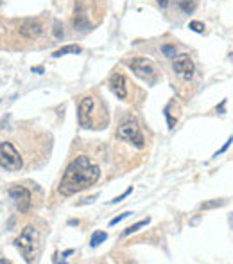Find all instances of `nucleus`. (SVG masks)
<instances>
[{"label": "nucleus", "instance_id": "obj_1", "mask_svg": "<svg viewBox=\"0 0 233 264\" xmlns=\"http://www.w3.org/2000/svg\"><path fill=\"white\" fill-rule=\"evenodd\" d=\"M99 176L100 169L93 160H90L88 157H77L65 169L61 183H59V193L63 196H74L93 185L99 180Z\"/></svg>", "mask_w": 233, "mask_h": 264}, {"label": "nucleus", "instance_id": "obj_2", "mask_svg": "<svg viewBox=\"0 0 233 264\" xmlns=\"http://www.w3.org/2000/svg\"><path fill=\"white\" fill-rule=\"evenodd\" d=\"M116 135H118V139H122V141H126V142H131L133 146L140 147V149L146 146L144 135H142L138 123H136L134 119H128V121H124V123L118 126Z\"/></svg>", "mask_w": 233, "mask_h": 264}, {"label": "nucleus", "instance_id": "obj_3", "mask_svg": "<svg viewBox=\"0 0 233 264\" xmlns=\"http://www.w3.org/2000/svg\"><path fill=\"white\" fill-rule=\"evenodd\" d=\"M22 165V157L11 142H0V167L6 171H20Z\"/></svg>", "mask_w": 233, "mask_h": 264}, {"label": "nucleus", "instance_id": "obj_4", "mask_svg": "<svg viewBox=\"0 0 233 264\" xmlns=\"http://www.w3.org/2000/svg\"><path fill=\"white\" fill-rule=\"evenodd\" d=\"M129 69L136 74L138 77L146 79V81H154L156 70H154V65L146 58H134L129 61Z\"/></svg>", "mask_w": 233, "mask_h": 264}, {"label": "nucleus", "instance_id": "obj_5", "mask_svg": "<svg viewBox=\"0 0 233 264\" xmlns=\"http://www.w3.org/2000/svg\"><path fill=\"white\" fill-rule=\"evenodd\" d=\"M9 196H11V200L15 201L18 212L25 214V212L31 209V193L25 187H22V185H13V187L9 189Z\"/></svg>", "mask_w": 233, "mask_h": 264}, {"label": "nucleus", "instance_id": "obj_6", "mask_svg": "<svg viewBox=\"0 0 233 264\" xmlns=\"http://www.w3.org/2000/svg\"><path fill=\"white\" fill-rule=\"evenodd\" d=\"M92 112H93V97L84 95L79 103V110H77V121L79 126L84 129L92 128Z\"/></svg>", "mask_w": 233, "mask_h": 264}, {"label": "nucleus", "instance_id": "obj_7", "mask_svg": "<svg viewBox=\"0 0 233 264\" xmlns=\"http://www.w3.org/2000/svg\"><path fill=\"white\" fill-rule=\"evenodd\" d=\"M36 237H38L36 229L29 225V227H25V229H23V232L20 234V237L15 241V245H17V248L22 250L23 255H29V253L33 252L34 245H36Z\"/></svg>", "mask_w": 233, "mask_h": 264}, {"label": "nucleus", "instance_id": "obj_8", "mask_svg": "<svg viewBox=\"0 0 233 264\" xmlns=\"http://www.w3.org/2000/svg\"><path fill=\"white\" fill-rule=\"evenodd\" d=\"M172 69H174V72L178 74L180 77H183V79H192L194 76V63L192 59H190V56L188 54H180V56H176L174 61H172Z\"/></svg>", "mask_w": 233, "mask_h": 264}, {"label": "nucleus", "instance_id": "obj_9", "mask_svg": "<svg viewBox=\"0 0 233 264\" xmlns=\"http://www.w3.org/2000/svg\"><path fill=\"white\" fill-rule=\"evenodd\" d=\"M18 33H20V36L27 38V40H36V38H40L41 33H43V25H41L40 20L27 18V20L20 22V25H18Z\"/></svg>", "mask_w": 233, "mask_h": 264}, {"label": "nucleus", "instance_id": "obj_10", "mask_svg": "<svg viewBox=\"0 0 233 264\" xmlns=\"http://www.w3.org/2000/svg\"><path fill=\"white\" fill-rule=\"evenodd\" d=\"M110 88L118 99H126L128 97V85H126V77L122 74L116 72V74H113L110 77Z\"/></svg>", "mask_w": 233, "mask_h": 264}, {"label": "nucleus", "instance_id": "obj_11", "mask_svg": "<svg viewBox=\"0 0 233 264\" xmlns=\"http://www.w3.org/2000/svg\"><path fill=\"white\" fill-rule=\"evenodd\" d=\"M74 27L79 31L90 29V22H88V18H86V13L83 11L81 7H77L76 11H74Z\"/></svg>", "mask_w": 233, "mask_h": 264}, {"label": "nucleus", "instance_id": "obj_12", "mask_svg": "<svg viewBox=\"0 0 233 264\" xmlns=\"http://www.w3.org/2000/svg\"><path fill=\"white\" fill-rule=\"evenodd\" d=\"M83 49L79 47V45H65V47H61L59 51H56V53L52 54L54 58H61V56H67V54H81Z\"/></svg>", "mask_w": 233, "mask_h": 264}, {"label": "nucleus", "instance_id": "obj_13", "mask_svg": "<svg viewBox=\"0 0 233 264\" xmlns=\"http://www.w3.org/2000/svg\"><path fill=\"white\" fill-rule=\"evenodd\" d=\"M106 239H108V234H106V232H102V230H95L92 234V237H90V246L97 248L100 243H104Z\"/></svg>", "mask_w": 233, "mask_h": 264}, {"label": "nucleus", "instance_id": "obj_14", "mask_svg": "<svg viewBox=\"0 0 233 264\" xmlns=\"http://www.w3.org/2000/svg\"><path fill=\"white\" fill-rule=\"evenodd\" d=\"M149 223V217L147 219H142V221H138V223H134V225H131V227H128V229L124 230L122 232V235L126 237V235H129V234H133V232H136V230H140L142 227H146V225Z\"/></svg>", "mask_w": 233, "mask_h": 264}, {"label": "nucleus", "instance_id": "obj_15", "mask_svg": "<svg viewBox=\"0 0 233 264\" xmlns=\"http://www.w3.org/2000/svg\"><path fill=\"white\" fill-rule=\"evenodd\" d=\"M178 4L185 13H192L196 9V0H178Z\"/></svg>", "mask_w": 233, "mask_h": 264}, {"label": "nucleus", "instance_id": "obj_16", "mask_svg": "<svg viewBox=\"0 0 233 264\" xmlns=\"http://www.w3.org/2000/svg\"><path fill=\"white\" fill-rule=\"evenodd\" d=\"M226 205V200H214V201H206L201 205L203 211H210V209H217V207H224Z\"/></svg>", "mask_w": 233, "mask_h": 264}, {"label": "nucleus", "instance_id": "obj_17", "mask_svg": "<svg viewBox=\"0 0 233 264\" xmlns=\"http://www.w3.org/2000/svg\"><path fill=\"white\" fill-rule=\"evenodd\" d=\"M162 53L167 56V58H172L174 59L178 54H176V47H172V45H162Z\"/></svg>", "mask_w": 233, "mask_h": 264}, {"label": "nucleus", "instance_id": "obj_18", "mask_svg": "<svg viewBox=\"0 0 233 264\" xmlns=\"http://www.w3.org/2000/svg\"><path fill=\"white\" fill-rule=\"evenodd\" d=\"M133 193V187H129V189H126V191H124L122 194H120V196H116L115 200H111L110 201V205H115V203H120V201L124 200V198H126V196H129V194Z\"/></svg>", "mask_w": 233, "mask_h": 264}, {"label": "nucleus", "instance_id": "obj_19", "mask_svg": "<svg viewBox=\"0 0 233 264\" xmlns=\"http://www.w3.org/2000/svg\"><path fill=\"white\" fill-rule=\"evenodd\" d=\"M188 27H190V31H194V33H204V24H201V22H190Z\"/></svg>", "mask_w": 233, "mask_h": 264}, {"label": "nucleus", "instance_id": "obj_20", "mask_svg": "<svg viewBox=\"0 0 233 264\" xmlns=\"http://www.w3.org/2000/svg\"><path fill=\"white\" fill-rule=\"evenodd\" d=\"M54 36H56L58 40L63 38V25L59 24V22H54Z\"/></svg>", "mask_w": 233, "mask_h": 264}, {"label": "nucleus", "instance_id": "obj_21", "mask_svg": "<svg viewBox=\"0 0 233 264\" xmlns=\"http://www.w3.org/2000/svg\"><path fill=\"white\" fill-rule=\"evenodd\" d=\"M129 216H131V212H124V214H120V216L113 217V219H111V221H110V225H111V227H113V225L120 223L122 219H126V217H129Z\"/></svg>", "mask_w": 233, "mask_h": 264}, {"label": "nucleus", "instance_id": "obj_22", "mask_svg": "<svg viewBox=\"0 0 233 264\" xmlns=\"http://www.w3.org/2000/svg\"><path fill=\"white\" fill-rule=\"evenodd\" d=\"M232 142H233V137H230V139H228V141H226V144H224V146H222L221 149H219V151H217L216 155H214V158H217V157H221L222 153H224V151H226V149H228V147L232 146Z\"/></svg>", "mask_w": 233, "mask_h": 264}, {"label": "nucleus", "instance_id": "obj_23", "mask_svg": "<svg viewBox=\"0 0 233 264\" xmlns=\"http://www.w3.org/2000/svg\"><path fill=\"white\" fill-rule=\"evenodd\" d=\"M33 72H36V74H41V72H43V69H41V67H33Z\"/></svg>", "mask_w": 233, "mask_h": 264}, {"label": "nucleus", "instance_id": "obj_24", "mask_svg": "<svg viewBox=\"0 0 233 264\" xmlns=\"http://www.w3.org/2000/svg\"><path fill=\"white\" fill-rule=\"evenodd\" d=\"M156 2H158V4H160L162 7H165V6H167V2H169V0H156Z\"/></svg>", "mask_w": 233, "mask_h": 264}, {"label": "nucleus", "instance_id": "obj_25", "mask_svg": "<svg viewBox=\"0 0 233 264\" xmlns=\"http://www.w3.org/2000/svg\"><path fill=\"white\" fill-rule=\"evenodd\" d=\"M77 223H79L77 219H70V221H68V225H77Z\"/></svg>", "mask_w": 233, "mask_h": 264}, {"label": "nucleus", "instance_id": "obj_26", "mask_svg": "<svg viewBox=\"0 0 233 264\" xmlns=\"http://www.w3.org/2000/svg\"><path fill=\"white\" fill-rule=\"evenodd\" d=\"M230 225H232V229H233V214L230 216Z\"/></svg>", "mask_w": 233, "mask_h": 264}, {"label": "nucleus", "instance_id": "obj_27", "mask_svg": "<svg viewBox=\"0 0 233 264\" xmlns=\"http://www.w3.org/2000/svg\"><path fill=\"white\" fill-rule=\"evenodd\" d=\"M0 4H2V0H0Z\"/></svg>", "mask_w": 233, "mask_h": 264}]
</instances>
